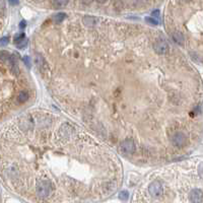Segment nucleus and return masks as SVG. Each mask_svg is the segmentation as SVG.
Here are the masks:
<instances>
[{"instance_id": "nucleus-1", "label": "nucleus", "mask_w": 203, "mask_h": 203, "mask_svg": "<svg viewBox=\"0 0 203 203\" xmlns=\"http://www.w3.org/2000/svg\"><path fill=\"white\" fill-rule=\"evenodd\" d=\"M36 191L39 197L46 198L50 195L51 191H52V185L49 181H39L37 183Z\"/></svg>"}, {"instance_id": "nucleus-2", "label": "nucleus", "mask_w": 203, "mask_h": 203, "mask_svg": "<svg viewBox=\"0 0 203 203\" xmlns=\"http://www.w3.org/2000/svg\"><path fill=\"white\" fill-rule=\"evenodd\" d=\"M148 192L153 198L160 197V196L163 195V192H164V188H163L162 183L158 182V181L152 182L148 186Z\"/></svg>"}, {"instance_id": "nucleus-3", "label": "nucleus", "mask_w": 203, "mask_h": 203, "mask_svg": "<svg viewBox=\"0 0 203 203\" xmlns=\"http://www.w3.org/2000/svg\"><path fill=\"white\" fill-rule=\"evenodd\" d=\"M135 150V145H134L133 140L131 139H127L125 140L124 142L121 143L120 145V152L125 155H128V154H132Z\"/></svg>"}, {"instance_id": "nucleus-4", "label": "nucleus", "mask_w": 203, "mask_h": 203, "mask_svg": "<svg viewBox=\"0 0 203 203\" xmlns=\"http://www.w3.org/2000/svg\"><path fill=\"white\" fill-rule=\"evenodd\" d=\"M189 200H190L191 203H201L202 201L201 189H193L189 193Z\"/></svg>"}, {"instance_id": "nucleus-5", "label": "nucleus", "mask_w": 203, "mask_h": 203, "mask_svg": "<svg viewBox=\"0 0 203 203\" xmlns=\"http://www.w3.org/2000/svg\"><path fill=\"white\" fill-rule=\"evenodd\" d=\"M153 49L158 54H165L169 51V46L165 41H158L154 44Z\"/></svg>"}, {"instance_id": "nucleus-6", "label": "nucleus", "mask_w": 203, "mask_h": 203, "mask_svg": "<svg viewBox=\"0 0 203 203\" xmlns=\"http://www.w3.org/2000/svg\"><path fill=\"white\" fill-rule=\"evenodd\" d=\"M186 136L183 133H181V132H178V133H176L173 136V143L175 145H177V146H183L186 143Z\"/></svg>"}, {"instance_id": "nucleus-7", "label": "nucleus", "mask_w": 203, "mask_h": 203, "mask_svg": "<svg viewBox=\"0 0 203 203\" xmlns=\"http://www.w3.org/2000/svg\"><path fill=\"white\" fill-rule=\"evenodd\" d=\"M99 23V19L96 16H92V15H85L83 17V23L87 26H97V23Z\"/></svg>"}, {"instance_id": "nucleus-8", "label": "nucleus", "mask_w": 203, "mask_h": 203, "mask_svg": "<svg viewBox=\"0 0 203 203\" xmlns=\"http://www.w3.org/2000/svg\"><path fill=\"white\" fill-rule=\"evenodd\" d=\"M8 62H9V66H10V70H11V72L14 74V75H17L19 72V69H18V64H17V62H16L15 57L10 56Z\"/></svg>"}, {"instance_id": "nucleus-9", "label": "nucleus", "mask_w": 203, "mask_h": 203, "mask_svg": "<svg viewBox=\"0 0 203 203\" xmlns=\"http://www.w3.org/2000/svg\"><path fill=\"white\" fill-rule=\"evenodd\" d=\"M36 63L37 65H38L39 69L41 70V71H43L44 69H47V64H46L45 60H44V58L41 56V55L37 54V58H36Z\"/></svg>"}, {"instance_id": "nucleus-10", "label": "nucleus", "mask_w": 203, "mask_h": 203, "mask_svg": "<svg viewBox=\"0 0 203 203\" xmlns=\"http://www.w3.org/2000/svg\"><path fill=\"white\" fill-rule=\"evenodd\" d=\"M173 40L175 41V43L179 44V45H183L185 42V38L180 32H175L173 34Z\"/></svg>"}, {"instance_id": "nucleus-11", "label": "nucleus", "mask_w": 203, "mask_h": 203, "mask_svg": "<svg viewBox=\"0 0 203 203\" xmlns=\"http://www.w3.org/2000/svg\"><path fill=\"white\" fill-rule=\"evenodd\" d=\"M69 0H52V4L55 8H62L65 7L68 4Z\"/></svg>"}, {"instance_id": "nucleus-12", "label": "nucleus", "mask_w": 203, "mask_h": 203, "mask_svg": "<svg viewBox=\"0 0 203 203\" xmlns=\"http://www.w3.org/2000/svg\"><path fill=\"white\" fill-rule=\"evenodd\" d=\"M65 18H66V13H64V12H58L57 14H55L54 16H53V19H54L55 23H61V21H63Z\"/></svg>"}, {"instance_id": "nucleus-13", "label": "nucleus", "mask_w": 203, "mask_h": 203, "mask_svg": "<svg viewBox=\"0 0 203 203\" xmlns=\"http://www.w3.org/2000/svg\"><path fill=\"white\" fill-rule=\"evenodd\" d=\"M10 56H11V55H10L7 51H1V52H0V61L6 62V61L9 60Z\"/></svg>"}, {"instance_id": "nucleus-14", "label": "nucleus", "mask_w": 203, "mask_h": 203, "mask_svg": "<svg viewBox=\"0 0 203 203\" xmlns=\"http://www.w3.org/2000/svg\"><path fill=\"white\" fill-rule=\"evenodd\" d=\"M28 99V92H26V90H23V92H19V94H18V100L19 102H26V100Z\"/></svg>"}, {"instance_id": "nucleus-15", "label": "nucleus", "mask_w": 203, "mask_h": 203, "mask_svg": "<svg viewBox=\"0 0 203 203\" xmlns=\"http://www.w3.org/2000/svg\"><path fill=\"white\" fill-rule=\"evenodd\" d=\"M25 37H26V35L23 34V33H21V34H19V35H17V36H15L14 37V43L17 45V44L21 43L23 40H25Z\"/></svg>"}, {"instance_id": "nucleus-16", "label": "nucleus", "mask_w": 203, "mask_h": 203, "mask_svg": "<svg viewBox=\"0 0 203 203\" xmlns=\"http://www.w3.org/2000/svg\"><path fill=\"white\" fill-rule=\"evenodd\" d=\"M145 21H146L147 23H149V25H151V26H158V21H156L155 18H153V17H146Z\"/></svg>"}, {"instance_id": "nucleus-17", "label": "nucleus", "mask_w": 203, "mask_h": 203, "mask_svg": "<svg viewBox=\"0 0 203 203\" xmlns=\"http://www.w3.org/2000/svg\"><path fill=\"white\" fill-rule=\"evenodd\" d=\"M128 197H129V193H128L127 191H122L119 194V198L122 200H127Z\"/></svg>"}, {"instance_id": "nucleus-18", "label": "nucleus", "mask_w": 203, "mask_h": 203, "mask_svg": "<svg viewBox=\"0 0 203 203\" xmlns=\"http://www.w3.org/2000/svg\"><path fill=\"white\" fill-rule=\"evenodd\" d=\"M8 42H9V38H8V37H2V38L0 39V45L5 46V45H7Z\"/></svg>"}, {"instance_id": "nucleus-19", "label": "nucleus", "mask_w": 203, "mask_h": 203, "mask_svg": "<svg viewBox=\"0 0 203 203\" xmlns=\"http://www.w3.org/2000/svg\"><path fill=\"white\" fill-rule=\"evenodd\" d=\"M26 44H28V42H26V40H23V41L21 42V43L17 44V48H25L26 46Z\"/></svg>"}, {"instance_id": "nucleus-20", "label": "nucleus", "mask_w": 203, "mask_h": 203, "mask_svg": "<svg viewBox=\"0 0 203 203\" xmlns=\"http://www.w3.org/2000/svg\"><path fill=\"white\" fill-rule=\"evenodd\" d=\"M23 61H25V64L28 67H31V59L28 56H26L25 58H23Z\"/></svg>"}, {"instance_id": "nucleus-21", "label": "nucleus", "mask_w": 203, "mask_h": 203, "mask_svg": "<svg viewBox=\"0 0 203 203\" xmlns=\"http://www.w3.org/2000/svg\"><path fill=\"white\" fill-rule=\"evenodd\" d=\"M4 8H5V3H4V0H0V11H3Z\"/></svg>"}, {"instance_id": "nucleus-22", "label": "nucleus", "mask_w": 203, "mask_h": 203, "mask_svg": "<svg viewBox=\"0 0 203 203\" xmlns=\"http://www.w3.org/2000/svg\"><path fill=\"white\" fill-rule=\"evenodd\" d=\"M26 26V21H21V23H19V28H25Z\"/></svg>"}, {"instance_id": "nucleus-23", "label": "nucleus", "mask_w": 203, "mask_h": 203, "mask_svg": "<svg viewBox=\"0 0 203 203\" xmlns=\"http://www.w3.org/2000/svg\"><path fill=\"white\" fill-rule=\"evenodd\" d=\"M81 2H82L84 5H89V4L92 2V0H81Z\"/></svg>"}, {"instance_id": "nucleus-24", "label": "nucleus", "mask_w": 203, "mask_h": 203, "mask_svg": "<svg viewBox=\"0 0 203 203\" xmlns=\"http://www.w3.org/2000/svg\"><path fill=\"white\" fill-rule=\"evenodd\" d=\"M8 1L11 5H17L18 4V0H8Z\"/></svg>"}, {"instance_id": "nucleus-25", "label": "nucleus", "mask_w": 203, "mask_h": 203, "mask_svg": "<svg viewBox=\"0 0 203 203\" xmlns=\"http://www.w3.org/2000/svg\"><path fill=\"white\" fill-rule=\"evenodd\" d=\"M152 16H155V17H158L160 15V10H155V11H152Z\"/></svg>"}, {"instance_id": "nucleus-26", "label": "nucleus", "mask_w": 203, "mask_h": 203, "mask_svg": "<svg viewBox=\"0 0 203 203\" xmlns=\"http://www.w3.org/2000/svg\"><path fill=\"white\" fill-rule=\"evenodd\" d=\"M97 1H98L99 3H105V2H107L108 0H97Z\"/></svg>"}]
</instances>
